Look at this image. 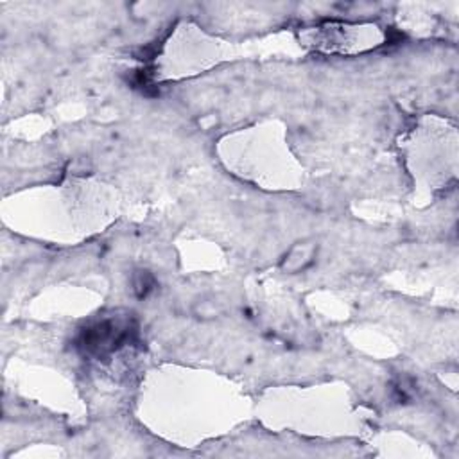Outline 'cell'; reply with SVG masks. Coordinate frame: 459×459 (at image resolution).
<instances>
[{"label":"cell","mask_w":459,"mask_h":459,"mask_svg":"<svg viewBox=\"0 0 459 459\" xmlns=\"http://www.w3.org/2000/svg\"><path fill=\"white\" fill-rule=\"evenodd\" d=\"M135 332L136 328L129 321L113 318L102 319L83 330L79 346L92 357H106L131 341Z\"/></svg>","instance_id":"6da1fadb"},{"label":"cell","mask_w":459,"mask_h":459,"mask_svg":"<svg viewBox=\"0 0 459 459\" xmlns=\"http://www.w3.org/2000/svg\"><path fill=\"white\" fill-rule=\"evenodd\" d=\"M312 257H314V246L312 244H298L291 250L289 255L285 257L284 269H287V271L305 269L307 264H311Z\"/></svg>","instance_id":"7a4b0ae2"},{"label":"cell","mask_w":459,"mask_h":459,"mask_svg":"<svg viewBox=\"0 0 459 459\" xmlns=\"http://www.w3.org/2000/svg\"><path fill=\"white\" fill-rule=\"evenodd\" d=\"M153 284H154L153 277L147 275V273H140V275H136V278H135L136 294H138L140 298H144L149 291L153 289Z\"/></svg>","instance_id":"3957f363"}]
</instances>
